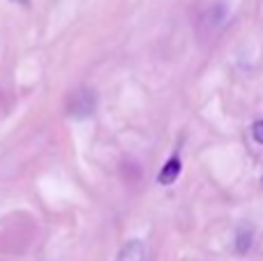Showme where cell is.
<instances>
[{"mask_svg":"<svg viewBox=\"0 0 263 261\" xmlns=\"http://www.w3.org/2000/svg\"><path fill=\"white\" fill-rule=\"evenodd\" d=\"M252 137H254L256 143L263 146V120H256V123L252 125Z\"/></svg>","mask_w":263,"mask_h":261,"instance_id":"obj_4","label":"cell"},{"mask_svg":"<svg viewBox=\"0 0 263 261\" xmlns=\"http://www.w3.org/2000/svg\"><path fill=\"white\" fill-rule=\"evenodd\" d=\"M12 3H28V0H12Z\"/></svg>","mask_w":263,"mask_h":261,"instance_id":"obj_5","label":"cell"},{"mask_svg":"<svg viewBox=\"0 0 263 261\" xmlns=\"http://www.w3.org/2000/svg\"><path fill=\"white\" fill-rule=\"evenodd\" d=\"M118 261H145V245L141 240H129L118 252Z\"/></svg>","mask_w":263,"mask_h":261,"instance_id":"obj_2","label":"cell"},{"mask_svg":"<svg viewBox=\"0 0 263 261\" xmlns=\"http://www.w3.org/2000/svg\"><path fill=\"white\" fill-rule=\"evenodd\" d=\"M236 248H238V252H240V254H245L247 250L252 248V231L250 229H240V231H238Z\"/></svg>","mask_w":263,"mask_h":261,"instance_id":"obj_3","label":"cell"},{"mask_svg":"<svg viewBox=\"0 0 263 261\" xmlns=\"http://www.w3.org/2000/svg\"><path fill=\"white\" fill-rule=\"evenodd\" d=\"M180 171H182L180 157L173 155L171 160H166V164H164V166H162V171H159V176H157L159 185H171V183H176L178 176H180Z\"/></svg>","mask_w":263,"mask_h":261,"instance_id":"obj_1","label":"cell"}]
</instances>
